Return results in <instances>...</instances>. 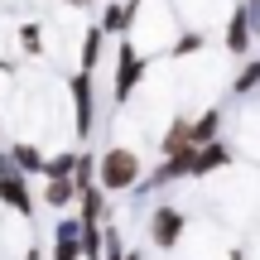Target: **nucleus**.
<instances>
[{"mask_svg": "<svg viewBox=\"0 0 260 260\" xmlns=\"http://www.w3.org/2000/svg\"><path fill=\"white\" fill-rule=\"evenodd\" d=\"M145 169H140V154L130 145H111L96 154V188L102 193H135Z\"/></svg>", "mask_w": 260, "mask_h": 260, "instance_id": "nucleus-1", "label": "nucleus"}, {"mask_svg": "<svg viewBox=\"0 0 260 260\" xmlns=\"http://www.w3.org/2000/svg\"><path fill=\"white\" fill-rule=\"evenodd\" d=\"M0 203L15 217H34V193H29V174L10 154H0Z\"/></svg>", "mask_w": 260, "mask_h": 260, "instance_id": "nucleus-2", "label": "nucleus"}, {"mask_svg": "<svg viewBox=\"0 0 260 260\" xmlns=\"http://www.w3.org/2000/svg\"><path fill=\"white\" fill-rule=\"evenodd\" d=\"M68 92H73V125H77V140H87V135H92V125H96V87H92V73L77 68V73L68 77Z\"/></svg>", "mask_w": 260, "mask_h": 260, "instance_id": "nucleus-3", "label": "nucleus"}, {"mask_svg": "<svg viewBox=\"0 0 260 260\" xmlns=\"http://www.w3.org/2000/svg\"><path fill=\"white\" fill-rule=\"evenodd\" d=\"M183 226H188V217L178 212V207L159 203L154 212H149V241H154L159 251H174V246L183 241Z\"/></svg>", "mask_w": 260, "mask_h": 260, "instance_id": "nucleus-4", "label": "nucleus"}, {"mask_svg": "<svg viewBox=\"0 0 260 260\" xmlns=\"http://www.w3.org/2000/svg\"><path fill=\"white\" fill-rule=\"evenodd\" d=\"M145 53H135L130 44H121V58H116V82H111V92H116V106H125L130 102V92H135V82L145 77Z\"/></svg>", "mask_w": 260, "mask_h": 260, "instance_id": "nucleus-5", "label": "nucleus"}, {"mask_svg": "<svg viewBox=\"0 0 260 260\" xmlns=\"http://www.w3.org/2000/svg\"><path fill=\"white\" fill-rule=\"evenodd\" d=\"M251 34H255V19H251V10L236 0V10L226 15V29H222V44H226V53H236V58H246V48H251Z\"/></svg>", "mask_w": 260, "mask_h": 260, "instance_id": "nucleus-6", "label": "nucleus"}, {"mask_svg": "<svg viewBox=\"0 0 260 260\" xmlns=\"http://www.w3.org/2000/svg\"><path fill=\"white\" fill-rule=\"evenodd\" d=\"M135 15H140V0H106V15H102V34H130V24H135Z\"/></svg>", "mask_w": 260, "mask_h": 260, "instance_id": "nucleus-7", "label": "nucleus"}, {"mask_svg": "<svg viewBox=\"0 0 260 260\" xmlns=\"http://www.w3.org/2000/svg\"><path fill=\"white\" fill-rule=\"evenodd\" d=\"M5 154L15 159V164L24 169L29 178H34V174H44V169H48V159H44V149H39V145H29V140H10V149H5Z\"/></svg>", "mask_w": 260, "mask_h": 260, "instance_id": "nucleus-8", "label": "nucleus"}, {"mask_svg": "<svg viewBox=\"0 0 260 260\" xmlns=\"http://www.w3.org/2000/svg\"><path fill=\"white\" fill-rule=\"evenodd\" d=\"M183 149H193L188 145V116H174L169 130L159 135V159H174V154H183Z\"/></svg>", "mask_w": 260, "mask_h": 260, "instance_id": "nucleus-9", "label": "nucleus"}, {"mask_svg": "<svg viewBox=\"0 0 260 260\" xmlns=\"http://www.w3.org/2000/svg\"><path fill=\"white\" fill-rule=\"evenodd\" d=\"M77 203V183L73 178H44V207H53V212H63V207Z\"/></svg>", "mask_w": 260, "mask_h": 260, "instance_id": "nucleus-10", "label": "nucleus"}, {"mask_svg": "<svg viewBox=\"0 0 260 260\" xmlns=\"http://www.w3.org/2000/svg\"><path fill=\"white\" fill-rule=\"evenodd\" d=\"M102 44H106V34L96 24H87L82 29V73H92V68L102 63Z\"/></svg>", "mask_w": 260, "mask_h": 260, "instance_id": "nucleus-11", "label": "nucleus"}, {"mask_svg": "<svg viewBox=\"0 0 260 260\" xmlns=\"http://www.w3.org/2000/svg\"><path fill=\"white\" fill-rule=\"evenodd\" d=\"M77 154H82V149H63V154H53L48 169H44V178H73L77 174Z\"/></svg>", "mask_w": 260, "mask_h": 260, "instance_id": "nucleus-12", "label": "nucleus"}, {"mask_svg": "<svg viewBox=\"0 0 260 260\" xmlns=\"http://www.w3.org/2000/svg\"><path fill=\"white\" fill-rule=\"evenodd\" d=\"M255 87H260V58H246V68L232 77V92L246 96V92H255Z\"/></svg>", "mask_w": 260, "mask_h": 260, "instance_id": "nucleus-13", "label": "nucleus"}, {"mask_svg": "<svg viewBox=\"0 0 260 260\" xmlns=\"http://www.w3.org/2000/svg\"><path fill=\"white\" fill-rule=\"evenodd\" d=\"M125 255H130V246H125L121 226H106V246H102V260H125Z\"/></svg>", "mask_w": 260, "mask_h": 260, "instance_id": "nucleus-14", "label": "nucleus"}, {"mask_svg": "<svg viewBox=\"0 0 260 260\" xmlns=\"http://www.w3.org/2000/svg\"><path fill=\"white\" fill-rule=\"evenodd\" d=\"M188 53H203V29H188V34L174 44V58H188Z\"/></svg>", "mask_w": 260, "mask_h": 260, "instance_id": "nucleus-15", "label": "nucleus"}, {"mask_svg": "<svg viewBox=\"0 0 260 260\" xmlns=\"http://www.w3.org/2000/svg\"><path fill=\"white\" fill-rule=\"evenodd\" d=\"M19 44H24V53H39V48H44V34H39V24H24V29H19Z\"/></svg>", "mask_w": 260, "mask_h": 260, "instance_id": "nucleus-16", "label": "nucleus"}, {"mask_svg": "<svg viewBox=\"0 0 260 260\" xmlns=\"http://www.w3.org/2000/svg\"><path fill=\"white\" fill-rule=\"evenodd\" d=\"M19 260H44V251H39V246H29V251L19 255Z\"/></svg>", "mask_w": 260, "mask_h": 260, "instance_id": "nucleus-17", "label": "nucleus"}, {"mask_svg": "<svg viewBox=\"0 0 260 260\" xmlns=\"http://www.w3.org/2000/svg\"><path fill=\"white\" fill-rule=\"evenodd\" d=\"M63 5H73V10H82V5H87V0H63Z\"/></svg>", "mask_w": 260, "mask_h": 260, "instance_id": "nucleus-18", "label": "nucleus"}, {"mask_svg": "<svg viewBox=\"0 0 260 260\" xmlns=\"http://www.w3.org/2000/svg\"><path fill=\"white\" fill-rule=\"evenodd\" d=\"M125 260H145V255H140V251H130V255H125Z\"/></svg>", "mask_w": 260, "mask_h": 260, "instance_id": "nucleus-19", "label": "nucleus"}]
</instances>
